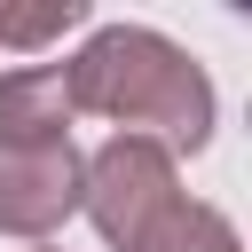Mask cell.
<instances>
[{
	"label": "cell",
	"instance_id": "6da1fadb",
	"mask_svg": "<svg viewBox=\"0 0 252 252\" xmlns=\"http://www.w3.org/2000/svg\"><path fill=\"white\" fill-rule=\"evenodd\" d=\"M63 87H71L79 118H110L118 134H150L173 158H197L220 126L213 71L181 39H165L158 24H94L63 55Z\"/></svg>",
	"mask_w": 252,
	"mask_h": 252
},
{
	"label": "cell",
	"instance_id": "7a4b0ae2",
	"mask_svg": "<svg viewBox=\"0 0 252 252\" xmlns=\"http://www.w3.org/2000/svg\"><path fill=\"white\" fill-rule=\"evenodd\" d=\"M181 197H189L181 189V158L165 142H150V134H110L79 165V213L94 220V236L110 252H142Z\"/></svg>",
	"mask_w": 252,
	"mask_h": 252
},
{
	"label": "cell",
	"instance_id": "3957f363",
	"mask_svg": "<svg viewBox=\"0 0 252 252\" xmlns=\"http://www.w3.org/2000/svg\"><path fill=\"white\" fill-rule=\"evenodd\" d=\"M79 142L55 150H0V236L16 244H55L63 220L79 213Z\"/></svg>",
	"mask_w": 252,
	"mask_h": 252
},
{
	"label": "cell",
	"instance_id": "277c9868",
	"mask_svg": "<svg viewBox=\"0 0 252 252\" xmlns=\"http://www.w3.org/2000/svg\"><path fill=\"white\" fill-rule=\"evenodd\" d=\"M71 87L63 63H16L0 71V150H55L71 142Z\"/></svg>",
	"mask_w": 252,
	"mask_h": 252
},
{
	"label": "cell",
	"instance_id": "5b68a950",
	"mask_svg": "<svg viewBox=\"0 0 252 252\" xmlns=\"http://www.w3.org/2000/svg\"><path fill=\"white\" fill-rule=\"evenodd\" d=\"M142 252H244V236H236V220H228L220 205L181 197V205L158 220V236H150Z\"/></svg>",
	"mask_w": 252,
	"mask_h": 252
},
{
	"label": "cell",
	"instance_id": "8992f818",
	"mask_svg": "<svg viewBox=\"0 0 252 252\" xmlns=\"http://www.w3.org/2000/svg\"><path fill=\"white\" fill-rule=\"evenodd\" d=\"M94 24V8L87 0H39V8H0V47H16V55H39V47H55L63 32H87Z\"/></svg>",
	"mask_w": 252,
	"mask_h": 252
},
{
	"label": "cell",
	"instance_id": "52a82bcc",
	"mask_svg": "<svg viewBox=\"0 0 252 252\" xmlns=\"http://www.w3.org/2000/svg\"><path fill=\"white\" fill-rule=\"evenodd\" d=\"M32 252H63V244H32Z\"/></svg>",
	"mask_w": 252,
	"mask_h": 252
}]
</instances>
